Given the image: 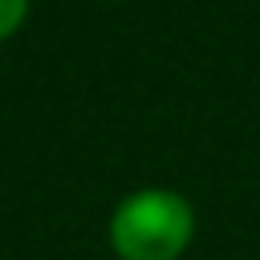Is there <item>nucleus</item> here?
Segmentation results:
<instances>
[{
  "label": "nucleus",
  "instance_id": "f257e3e1",
  "mask_svg": "<svg viewBox=\"0 0 260 260\" xmlns=\"http://www.w3.org/2000/svg\"><path fill=\"white\" fill-rule=\"evenodd\" d=\"M118 260H179L195 240V207L175 187L130 191L106 223Z\"/></svg>",
  "mask_w": 260,
  "mask_h": 260
},
{
  "label": "nucleus",
  "instance_id": "f03ea898",
  "mask_svg": "<svg viewBox=\"0 0 260 260\" xmlns=\"http://www.w3.org/2000/svg\"><path fill=\"white\" fill-rule=\"evenodd\" d=\"M28 20V0H0V45L12 41Z\"/></svg>",
  "mask_w": 260,
  "mask_h": 260
}]
</instances>
